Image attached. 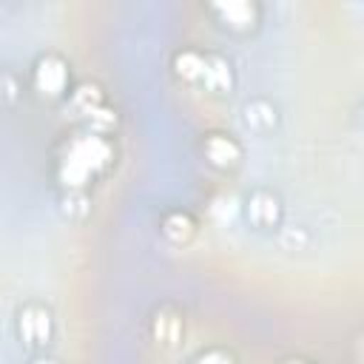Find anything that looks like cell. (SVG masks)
<instances>
[{
	"label": "cell",
	"mask_w": 364,
	"mask_h": 364,
	"mask_svg": "<svg viewBox=\"0 0 364 364\" xmlns=\"http://www.w3.org/2000/svg\"><path fill=\"white\" fill-rule=\"evenodd\" d=\"M205 11L213 17V23L230 34H250L262 23V6L253 0H216L208 3Z\"/></svg>",
	"instance_id": "5b68a950"
},
{
	"label": "cell",
	"mask_w": 364,
	"mask_h": 364,
	"mask_svg": "<svg viewBox=\"0 0 364 364\" xmlns=\"http://www.w3.org/2000/svg\"><path fill=\"white\" fill-rule=\"evenodd\" d=\"M242 216L253 230H279L284 225V202L273 188H253L242 202Z\"/></svg>",
	"instance_id": "3957f363"
},
{
	"label": "cell",
	"mask_w": 364,
	"mask_h": 364,
	"mask_svg": "<svg viewBox=\"0 0 364 364\" xmlns=\"http://www.w3.org/2000/svg\"><path fill=\"white\" fill-rule=\"evenodd\" d=\"M205 68V51L199 48H182L173 54V74L185 82H199Z\"/></svg>",
	"instance_id": "8fae6325"
},
{
	"label": "cell",
	"mask_w": 364,
	"mask_h": 364,
	"mask_svg": "<svg viewBox=\"0 0 364 364\" xmlns=\"http://www.w3.org/2000/svg\"><path fill=\"white\" fill-rule=\"evenodd\" d=\"M182 333H185V316H182V310L173 307V304H162L154 313V318H151V338L156 341V347L173 350L182 341Z\"/></svg>",
	"instance_id": "52a82bcc"
},
{
	"label": "cell",
	"mask_w": 364,
	"mask_h": 364,
	"mask_svg": "<svg viewBox=\"0 0 364 364\" xmlns=\"http://www.w3.org/2000/svg\"><path fill=\"white\" fill-rule=\"evenodd\" d=\"M276 239H279V247L287 253H304L313 247V233L304 225H282L276 230Z\"/></svg>",
	"instance_id": "7c38bea8"
},
{
	"label": "cell",
	"mask_w": 364,
	"mask_h": 364,
	"mask_svg": "<svg viewBox=\"0 0 364 364\" xmlns=\"http://www.w3.org/2000/svg\"><path fill=\"white\" fill-rule=\"evenodd\" d=\"M282 364H313V361H307V358H296V355H293V358H284Z\"/></svg>",
	"instance_id": "d6986e66"
},
{
	"label": "cell",
	"mask_w": 364,
	"mask_h": 364,
	"mask_svg": "<svg viewBox=\"0 0 364 364\" xmlns=\"http://www.w3.org/2000/svg\"><path fill=\"white\" fill-rule=\"evenodd\" d=\"M71 102H74L77 111H82L88 117L91 111H97V108L105 105V97H102V91H100L97 82H82V85H77L71 91Z\"/></svg>",
	"instance_id": "5bb4252c"
},
{
	"label": "cell",
	"mask_w": 364,
	"mask_h": 364,
	"mask_svg": "<svg viewBox=\"0 0 364 364\" xmlns=\"http://www.w3.org/2000/svg\"><path fill=\"white\" fill-rule=\"evenodd\" d=\"M202 154H205L208 165H213L216 171H233L245 159L242 142L230 134H222V131H213L202 139Z\"/></svg>",
	"instance_id": "8992f818"
},
{
	"label": "cell",
	"mask_w": 364,
	"mask_h": 364,
	"mask_svg": "<svg viewBox=\"0 0 364 364\" xmlns=\"http://www.w3.org/2000/svg\"><path fill=\"white\" fill-rule=\"evenodd\" d=\"M114 159V148L108 136H100L94 131L74 134L65 139L63 156L57 162V176L65 191H85L91 179H97Z\"/></svg>",
	"instance_id": "6da1fadb"
},
{
	"label": "cell",
	"mask_w": 364,
	"mask_h": 364,
	"mask_svg": "<svg viewBox=\"0 0 364 364\" xmlns=\"http://www.w3.org/2000/svg\"><path fill=\"white\" fill-rule=\"evenodd\" d=\"M208 91L213 94H225V91H233L236 85V77H233V65L225 54H216V51H205V68H202V80H199Z\"/></svg>",
	"instance_id": "9c48e42d"
},
{
	"label": "cell",
	"mask_w": 364,
	"mask_h": 364,
	"mask_svg": "<svg viewBox=\"0 0 364 364\" xmlns=\"http://www.w3.org/2000/svg\"><path fill=\"white\" fill-rule=\"evenodd\" d=\"M60 210H63L65 219L82 222V219H88V213H91V199L85 196V191H63V196H60Z\"/></svg>",
	"instance_id": "4fadbf2b"
},
{
	"label": "cell",
	"mask_w": 364,
	"mask_h": 364,
	"mask_svg": "<svg viewBox=\"0 0 364 364\" xmlns=\"http://www.w3.org/2000/svg\"><path fill=\"white\" fill-rule=\"evenodd\" d=\"M114 128H117V114L108 105H102V108H97V111L88 114V131H94L100 136H108Z\"/></svg>",
	"instance_id": "2e32d148"
},
{
	"label": "cell",
	"mask_w": 364,
	"mask_h": 364,
	"mask_svg": "<svg viewBox=\"0 0 364 364\" xmlns=\"http://www.w3.org/2000/svg\"><path fill=\"white\" fill-rule=\"evenodd\" d=\"M159 233L173 245H188L196 233V222L188 210H168L159 219Z\"/></svg>",
	"instance_id": "30bf717a"
},
{
	"label": "cell",
	"mask_w": 364,
	"mask_h": 364,
	"mask_svg": "<svg viewBox=\"0 0 364 364\" xmlns=\"http://www.w3.org/2000/svg\"><path fill=\"white\" fill-rule=\"evenodd\" d=\"M68 60L57 51H46L34 60L31 65V88L43 100H63L71 85V71Z\"/></svg>",
	"instance_id": "7a4b0ae2"
},
{
	"label": "cell",
	"mask_w": 364,
	"mask_h": 364,
	"mask_svg": "<svg viewBox=\"0 0 364 364\" xmlns=\"http://www.w3.org/2000/svg\"><path fill=\"white\" fill-rule=\"evenodd\" d=\"M191 364H233V358L228 355V353H222V350H210V353H202L196 361H191Z\"/></svg>",
	"instance_id": "e0dca14e"
},
{
	"label": "cell",
	"mask_w": 364,
	"mask_h": 364,
	"mask_svg": "<svg viewBox=\"0 0 364 364\" xmlns=\"http://www.w3.org/2000/svg\"><path fill=\"white\" fill-rule=\"evenodd\" d=\"M242 125L256 136H270L279 128V108L267 97H250L242 105Z\"/></svg>",
	"instance_id": "ba28073f"
},
{
	"label": "cell",
	"mask_w": 364,
	"mask_h": 364,
	"mask_svg": "<svg viewBox=\"0 0 364 364\" xmlns=\"http://www.w3.org/2000/svg\"><path fill=\"white\" fill-rule=\"evenodd\" d=\"M17 336L28 350H46L54 338V313L43 301H26L14 316Z\"/></svg>",
	"instance_id": "277c9868"
},
{
	"label": "cell",
	"mask_w": 364,
	"mask_h": 364,
	"mask_svg": "<svg viewBox=\"0 0 364 364\" xmlns=\"http://www.w3.org/2000/svg\"><path fill=\"white\" fill-rule=\"evenodd\" d=\"M20 97H23L20 77L14 71H9V68H0V105H6V108L9 105H17Z\"/></svg>",
	"instance_id": "9a60e30c"
},
{
	"label": "cell",
	"mask_w": 364,
	"mask_h": 364,
	"mask_svg": "<svg viewBox=\"0 0 364 364\" xmlns=\"http://www.w3.org/2000/svg\"><path fill=\"white\" fill-rule=\"evenodd\" d=\"M28 364H57L54 358H48V355H37L34 361H28Z\"/></svg>",
	"instance_id": "ac0fdd59"
}]
</instances>
